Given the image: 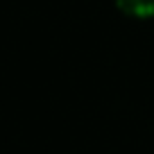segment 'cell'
<instances>
[{"instance_id":"6da1fadb","label":"cell","mask_w":154,"mask_h":154,"mask_svg":"<svg viewBox=\"0 0 154 154\" xmlns=\"http://www.w3.org/2000/svg\"><path fill=\"white\" fill-rule=\"evenodd\" d=\"M116 7L131 18H154V0H116Z\"/></svg>"}]
</instances>
